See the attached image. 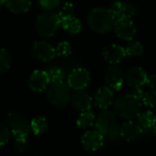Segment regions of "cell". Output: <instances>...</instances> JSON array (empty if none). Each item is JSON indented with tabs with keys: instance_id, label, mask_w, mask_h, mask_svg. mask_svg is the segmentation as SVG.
<instances>
[{
	"instance_id": "obj_16",
	"label": "cell",
	"mask_w": 156,
	"mask_h": 156,
	"mask_svg": "<svg viewBox=\"0 0 156 156\" xmlns=\"http://www.w3.org/2000/svg\"><path fill=\"white\" fill-rule=\"evenodd\" d=\"M49 82L48 73L43 70H35L29 78V86L34 91H43Z\"/></svg>"
},
{
	"instance_id": "obj_15",
	"label": "cell",
	"mask_w": 156,
	"mask_h": 156,
	"mask_svg": "<svg viewBox=\"0 0 156 156\" xmlns=\"http://www.w3.org/2000/svg\"><path fill=\"white\" fill-rule=\"evenodd\" d=\"M125 56H126L125 48L115 44H111L105 47L103 49V57L105 60H107L109 63L112 65L121 62Z\"/></svg>"
},
{
	"instance_id": "obj_29",
	"label": "cell",
	"mask_w": 156,
	"mask_h": 156,
	"mask_svg": "<svg viewBox=\"0 0 156 156\" xmlns=\"http://www.w3.org/2000/svg\"><path fill=\"white\" fill-rule=\"evenodd\" d=\"M144 103L151 108H156V90H151L144 93L143 98Z\"/></svg>"
},
{
	"instance_id": "obj_36",
	"label": "cell",
	"mask_w": 156,
	"mask_h": 156,
	"mask_svg": "<svg viewBox=\"0 0 156 156\" xmlns=\"http://www.w3.org/2000/svg\"><path fill=\"white\" fill-rule=\"evenodd\" d=\"M5 4V0H0V7Z\"/></svg>"
},
{
	"instance_id": "obj_2",
	"label": "cell",
	"mask_w": 156,
	"mask_h": 156,
	"mask_svg": "<svg viewBox=\"0 0 156 156\" xmlns=\"http://www.w3.org/2000/svg\"><path fill=\"white\" fill-rule=\"evenodd\" d=\"M114 111L122 119L133 120L141 114L142 102L132 94H124L115 101Z\"/></svg>"
},
{
	"instance_id": "obj_35",
	"label": "cell",
	"mask_w": 156,
	"mask_h": 156,
	"mask_svg": "<svg viewBox=\"0 0 156 156\" xmlns=\"http://www.w3.org/2000/svg\"><path fill=\"white\" fill-rule=\"evenodd\" d=\"M151 89L154 90L156 89V75H151L147 78V80H146V83Z\"/></svg>"
},
{
	"instance_id": "obj_4",
	"label": "cell",
	"mask_w": 156,
	"mask_h": 156,
	"mask_svg": "<svg viewBox=\"0 0 156 156\" xmlns=\"http://www.w3.org/2000/svg\"><path fill=\"white\" fill-rule=\"evenodd\" d=\"M70 87L65 82L53 83L48 91V101L56 107L65 106L70 100Z\"/></svg>"
},
{
	"instance_id": "obj_27",
	"label": "cell",
	"mask_w": 156,
	"mask_h": 156,
	"mask_svg": "<svg viewBox=\"0 0 156 156\" xmlns=\"http://www.w3.org/2000/svg\"><path fill=\"white\" fill-rule=\"evenodd\" d=\"M11 64V58L9 53L4 49L0 48V73H4L6 71Z\"/></svg>"
},
{
	"instance_id": "obj_12",
	"label": "cell",
	"mask_w": 156,
	"mask_h": 156,
	"mask_svg": "<svg viewBox=\"0 0 156 156\" xmlns=\"http://www.w3.org/2000/svg\"><path fill=\"white\" fill-rule=\"evenodd\" d=\"M105 80L111 89L119 90L123 83V72L118 66H111L105 75Z\"/></svg>"
},
{
	"instance_id": "obj_22",
	"label": "cell",
	"mask_w": 156,
	"mask_h": 156,
	"mask_svg": "<svg viewBox=\"0 0 156 156\" xmlns=\"http://www.w3.org/2000/svg\"><path fill=\"white\" fill-rule=\"evenodd\" d=\"M94 122H95V116L93 112L90 111H86V112H82V113L80 115L77 121V125L80 128L87 129L91 127L94 124Z\"/></svg>"
},
{
	"instance_id": "obj_8",
	"label": "cell",
	"mask_w": 156,
	"mask_h": 156,
	"mask_svg": "<svg viewBox=\"0 0 156 156\" xmlns=\"http://www.w3.org/2000/svg\"><path fill=\"white\" fill-rule=\"evenodd\" d=\"M114 30L118 37L123 40H131L133 38L136 29L131 18L121 17L114 23Z\"/></svg>"
},
{
	"instance_id": "obj_23",
	"label": "cell",
	"mask_w": 156,
	"mask_h": 156,
	"mask_svg": "<svg viewBox=\"0 0 156 156\" xmlns=\"http://www.w3.org/2000/svg\"><path fill=\"white\" fill-rule=\"evenodd\" d=\"M30 128H31L34 134L39 135V134H42L43 133L46 132V130L48 128V122H47L45 118L37 117L31 121Z\"/></svg>"
},
{
	"instance_id": "obj_33",
	"label": "cell",
	"mask_w": 156,
	"mask_h": 156,
	"mask_svg": "<svg viewBox=\"0 0 156 156\" xmlns=\"http://www.w3.org/2000/svg\"><path fill=\"white\" fill-rule=\"evenodd\" d=\"M15 146L19 152H25L27 147L26 137H16L15 142Z\"/></svg>"
},
{
	"instance_id": "obj_1",
	"label": "cell",
	"mask_w": 156,
	"mask_h": 156,
	"mask_svg": "<svg viewBox=\"0 0 156 156\" xmlns=\"http://www.w3.org/2000/svg\"><path fill=\"white\" fill-rule=\"evenodd\" d=\"M115 16L111 9L97 7L90 11L88 16L89 27L95 32L104 34L109 32L115 23Z\"/></svg>"
},
{
	"instance_id": "obj_7",
	"label": "cell",
	"mask_w": 156,
	"mask_h": 156,
	"mask_svg": "<svg viewBox=\"0 0 156 156\" xmlns=\"http://www.w3.org/2000/svg\"><path fill=\"white\" fill-rule=\"evenodd\" d=\"M116 122L115 114L109 110H104L99 114L95 126L97 131L100 132L102 135H107L115 128Z\"/></svg>"
},
{
	"instance_id": "obj_9",
	"label": "cell",
	"mask_w": 156,
	"mask_h": 156,
	"mask_svg": "<svg viewBox=\"0 0 156 156\" xmlns=\"http://www.w3.org/2000/svg\"><path fill=\"white\" fill-rule=\"evenodd\" d=\"M32 53L37 59L48 62L56 57V49L47 42L36 41L32 46Z\"/></svg>"
},
{
	"instance_id": "obj_5",
	"label": "cell",
	"mask_w": 156,
	"mask_h": 156,
	"mask_svg": "<svg viewBox=\"0 0 156 156\" xmlns=\"http://www.w3.org/2000/svg\"><path fill=\"white\" fill-rule=\"evenodd\" d=\"M8 124L16 137H26L29 133V123L27 118L20 112H11L8 116Z\"/></svg>"
},
{
	"instance_id": "obj_21",
	"label": "cell",
	"mask_w": 156,
	"mask_h": 156,
	"mask_svg": "<svg viewBox=\"0 0 156 156\" xmlns=\"http://www.w3.org/2000/svg\"><path fill=\"white\" fill-rule=\"evenodd\" d=\"M61 25H62L63 28L67 32H69L70 34H73V35L78 34L81 30V27H82L81 22L78 18L74 17L73 16L62 19L61 20Z\"/></svg>"
},
{
	"instance_id": "obj_3",
	"label": "cell",
	"mask_w": 156,
	"mask_h": 156,
	"mask_svg": "<svg viewBox=\"0 0 156 156\" xmlns=\"http://www.w3.org/2000/svg\"><path fill=\"white\" fill-rule=\"evenodd\" d=\"M61 20L58 15L53 13H46L40 15L36 22V29L37 33L43 37H51L58 29Z\"/></svg>"
},
{
	"instance_id": "obj_17",
	"label": "cell",
	"mask_w": 156,
	"mask_h": 156,
	"mask_svg": "<svg viewBox=\"0 0 156 156\" xmlns=\"http://www.w3.org/2000/svg\"><path fill=\"white\" fill-rule=\"evenodd\" d=\"M72 105L75 109L80 112L90 111L92 105V98L90 95L84 90H78L75 92L71 98Z\"/></svg>"
},
{
	"instance_id": "obj_10",
	"label": "cell",
	"mask_w": 156,
	"mask_h": 156,
	"mask_svg": "<svg viewBox=\"0 0 156 156\" xmlns=\"http://www.w3.org/2000/svg\"><path fill=\"white\" fill-rule=\"evenodd\" d=\"M103 135L96 131H89L81 137V144L84 149L89 151H97L103 145Z\"/></svg>"
},
{
	"instance_id": "obj_28",
	"label": "cell",
	"mask_w": 156,
	"mask_h": 156,
	"mask_svg": "<svg viewBox=\"0 0 156 156\" xmlns=\"http://www.w3.org/2000/svg\"><path fill=\"white\" fill-rule=\"evenodd\" d=\"M55 49H56V54L60 57H68L71 53V46L69 45V42L66 41L58 43Z\"/></svg>"
},
{
	"instance_id": "obj_14",
	"label": "cell",
	"mask_w": 156,
	"mask_h": 156,
	"mask_svg": "<svg viewBox=\"0 0 156 156\" xmlns=\"http://www.w3.org/2000/svg\"><path fill=\"white\" fill-rule=\"evenodd\" d=\"M147 78L148 76L146 72L139 67H132L126 73V80L133 88H138L144 85Z\"/></svg>"
},
{
	"instance_id": "obj_11",
	"label": "cell",
	"mask_w": 156,
	"mask_h": 156,
	"mask_svg": "<svg viewBox=\"0 0 156 156\" xmlns=\"http://www.w3.org/2000/svg\"><path fill=\"white\" fill-rule=\"evenodd\" d=\"M121 137L126 142L136 140L142 135V129L137 122L129 120L120 126Z\"/></svg>"
},
{
	"instance_id": "obj_26",
	"label": "cell",
	"mask_w": 156,
	"mask_h": 156,
	"mask_svg": "<svg viewBox=\"0 0 156 156\" xmlns=\"http://www.w3.org/2000/svg\"><path fill=\"white\" fill-rule=\"evenodd\" d=\"M125 53L130 57H139L144 53V47L140 42H133L126 47Z\"/></svg>"
},
{
	"instance_id": "obj_30",
	"label": "cell",
	"mask_w": 156,
	"mask_h": 156,
	"mask_svg": "<svg viewBox=\"0 0 156 156\" xmlns=\"http://www.w3.org/2000/svg\"><path fill=\"white\" fill-rule=\"evenodd\" d=\"M38 4L45 10H52L58 6L59 0H38Z\"/></svg>"
},
{
	"instance_id": "obj_34",
	"label": "cell",
	"mask_w": 156,
	"mask_h": 156,
	"mask_svg": "<svg viewBox=\"0 0 156 156\" xmlns=\"http://www.w3.org/2000/svg\"><path fill=\"white\" fill-rule=\"evenodd\" d=\"M131 94H132V95H133L135 98H137V99H138V100H140V101H142V100H143L144 95V90L141 89V87L133 88V91H132V93H131Z\"/></svg>"
},
{
	"instance_id": "obj_31",
	"label": "cell",
	"mask_w": 156,
	"mask_h": 156,
	"mask_svg": "<svg viewBox=\"0 0 156 156\" xmlns=\"http://www.w3.org/2000/svg\"><path fill=\"white\" fill-rule=\"evenodd\" d=\"M9 137H10V132L8 128L4 124H0V146L5 144L9 140Z\"/></svg>"
},
{
	"instance_id": "obj_6",
	"label": "cell",
	"mask_w": 156,
	"mask_h": 156,
	"mask_svg": "<svg viewBox=\"0 0 156 156\" xmlns=\"http://www.w3.org/2000/svg\"><path fill=\"white\" fill-rule=\"evenodd\" d=\"M90 81V76L87 69L83 68L74 69L68 77V85L74 90H81L85 89Z\"/></svg>"
},
{
	"instance_id": "obj_13",
	"label": "cell",
	"mask_w": 156,
	"mask_h": 156,
	"mask_svg": "<svg viewBox=\"0 0 156 156\" xmlns=\"http://www.w3.org/2000/svg\"><path fill=\"white\" fill-rule=\"evenodd\" d=\"M111 11L117 18H121V17L132 18L137 13L136 7L133 4L125 3L122 1L114 2L111 6Z\"/></svg>"
},
{
	"instance_id": "obj_20",
	"label": "cell",
	"mask_w": 156,
	"mask_h": 156,
	"mask_svg": "<svg viewBox=\"0 0 156 156\" xmlns=\"http://www.w3.org/2000/svg\"><path fill=\"white\" fill-rule=\"evenodd\" d=\"M5 5L12 13L20 14L29 10L31 2L30 0H5Z\"/></svg>"
},
{
	"instance_id": "obj_25",
	"label": "cell",
	"mask_w": 156,
	"mask_h": 156,
	"mask_svg": "<svg viewBox=\"0 0 156 156\" xmlns=\"http://www.w3.org/2000/svg\"><path fill=\"white\" fill-rule=\"evenodd\" d=\"M74 14V6L71 3L69 2H65L63 3L58 9V16L60 18V20L72 16Z\"/></svg>"
},
{
	"instance_id": "obj_32",
	"label": "cell",
	"mask_w": 156,
	"mask_h": 156,
	"mask_svg": "<svg viewBox=\"0 0 156 156\" xmlns=\"http://www.w3.org/2000/svg\"><path fill=\"white\" fill-rule=\"evenodd\" d=\"M108 141L110 143H117L122 137H121V133H120V126H115V128L111 131L108 134Z\"/></svg>"
},
{
	"instance_id": "obj_19",
	"label": "cell",
	"mask_w": 156,
	"mask_h": 156,
	"mask_svg": "<svg viewBox=\"0 0 156 156\" xmlns=\"http://www.w3.org/2000/svg\"><path fill=\"white\" fill-rule=\"evenodd\" d=\"M138 124L142 129V135H147L156 124V116L152 112H145L138 116Z\"/></svg>"
},
{
	"instance_id": "obj_18",
	"label": "cell",
	"mask_w": 156,
	"mask_h": 156,
	"mask_svg": "<svg viewBox=\"0 0 156 156\" xmlns=\"http://www.w3.org/2000/svg\"><path fill=\"white\" fill-rule=\"evenodd\" d=\"M113 102V92L111 88L101 87L95 94V104L102 110H107Z\"/></svg>"
},
{
	"instance_id": "obj_24",
	"label": "cell",
	"mask_w": 156,
	"mask_h": 156,
	"mask_svg": "<svg viewBox=\"0 0 156 156\" xmlns=\"http://www.w3.org/2000/svg\"><path fill=\"white\" fill-rule=\"evenodd\" d=\"M47 73H48L49 81H51L52 83H57V82L63 81L64 72H63V70L60 68L56 67V66L51 67V68L48 69Z\"/></svg>"
}]
</instances>
